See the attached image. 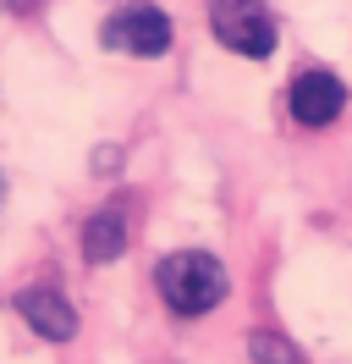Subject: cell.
Here are the masks:
<instances>
[{
  "label": "cell",
  "mask_w": 352,
  "mask_h": 364,
  "mask_svg": "<svg viewBox=\"0 0 352 364\" xmlns=\"http://www.w3.org/2000/svg\"><path fill=\"white\" fill-rule=\"evenodd\" d=\"M226 265H220L209 249H176L154 265V293L165 298V309L182 320L209 315L220 298H226Z\"/></svg>",
  "instance_id": "6da1fadb"
},
{
  "label": "cell",
  "mask_w": 352,
  "mask_h": 364,
  "mask_svg": "<svg viewBox=\"0 0 352 364\" xmlns=\"http://www.w3.org/2000/svg\"><path fill=\"white\" fill-rule=\"evenodd\" d=\"M209 28L231 55H248V61H264L281 45L275 17H270L264 0H209Z\"/></svg>",
  "instance_id": "7a4b0ae2"
},
{
  "label": "cell",
  "mask_w": 352,
  "mask_h": 364,
  "mask_svg": "<svg viewBox=\"0 0 352 364\" xmlns=\"http://www.w3.org/2000/svg\"><path fill=\"white\" fill-rule=\"evenodd\" d=\"M105 50H121V55H138V61H160L171 50V17L149 6V0H127L121 11H110V23L99 28Z\"/></svg>",
  "instance_id": "3957f363"
},
{
  "label": "cell",
  "mask_w": 352,
  "mask_h": 364,
  "mask_svg": "<svg viewBox=\"0 0 352 364\" xmlns=\"http://www.w3.org/2000/svg\"><path fill=\"white\" fill-rule=\"evenodd\" d=\"M286 111L297 127H330L336 116L347 111V83L325 67H308L292 77V94H286Z\"/></svg>",
  "instance_id": "277c9868"
},
{
  "label": "cell",
  "mask_w": 352,
  "mask_h": 364,
  "mask_svg": "<svg viewBox=\"0 0 352 364\" xmlns=\"http://www.w3.org/2000/svg\"><path fill=\"white\" fill-rule=\"evenodd\" d=\"M17 315L28 320V331L44 337V342H72V337H77V309H72L61 293H50V287H28V293H17Z\"/></svg>",
  "instance_id": "5b68a950"
},
{
  "label": "cell",
  "mask_w": 352,
  "mask_h": 364,
  "mask_svg": "<svg viewBox=\"0 0 352 364\" xmlns=\"http://www.w3.org/2000/svg\"><path fill=\"white\" fill-rule=\"evenodd\" d=\"M127 254V215L121 210H94L83 227V259L88 265H116Z\"/></svg>",
  "instance_id": "8992f818"
},
{
  "label": "cell",
  "mask_w": 352,
  "mask_h": 364,
  "mask_svg": "<svg viewBox=\"0 0 352 364\" xmlns=\"http://www.w3.org/2000/svg\"><path fill=\"white\" fill-rule=\"evenodd\" d=\"M248 353H253V364H303V353L286 337H275V331H253V337H248Z\"/></svg>",
  "instance_id": "52a82bcc"
},
{
  "label": "cell",
  "mask_w": 352,
  "mask_h": 364,
  "mask_svg": "<svg viewBox=\"0 0 352 364\" xmlns=\"http://www.w3.org/2000/svg\"><path fill=\"white\" fill-rule=\"evenodd\" d=\"M33 6H39V0H0V11H11V17H28Z\"/></svg>",
  "instance_id": "ba28073f"
},
{
  "label": "cell",
  "mask_w": 352,
  "mask_h": 364,
  "mask_svg": "<svg viewBox=\"0 0 352 364\" xmlns=\"http://www.w3.org/2000/svg\"><path fill=\"white\" fill-rule=\"evenodd\" d=\"M0 205H6V171H0Z\"/></svg>",
  "instance_id": "9c48e42d"
}]
</instances>
